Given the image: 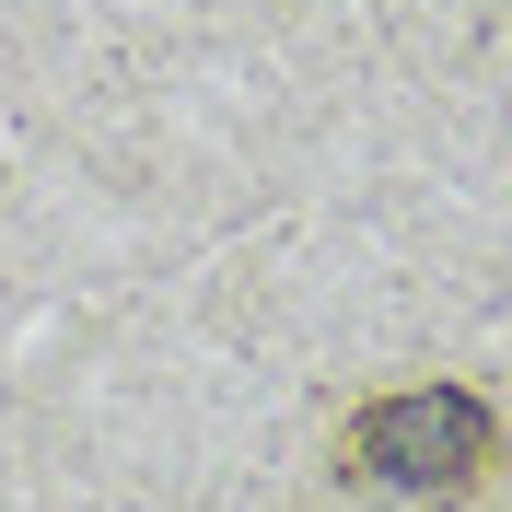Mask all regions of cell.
Masks as SVG:
<instances>
[{
  "label": "cell",
  "mask_w": 512,
  "mask_h": 512,
  "mask_svg": "<svg viewBox=\"0 0 512 512\" xmlns=\"http://www.w3.org/2000/svg\"><path fill=\"white\" fill-rule=\"evenodd\" d=\"M489 454H501V419L478 384H384L338 431V478L373 501H466Z\"/></svg>",
  "instance_id": "obj_1"
}]
</instances>
